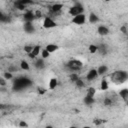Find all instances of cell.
<instances>
[{"mask_svg":"<svg viewBox=\"0 0 128 128\" xmlns=\"http://www.w3.org/2000/svg\"><path fill=\"white\" fill-rule=\"evenodd\" d=\"M0 23H1V22H0Z\"/></svg>","mask_w":128,"mask_h":128,"instance_id":"42","label":"cell"},{"mask_svg":"<svg viewBox=\"0 0 128 128\" xmlns=\"http://www.w3.org/2000/svg\"><path fill=\"white\" fill-rule=\"evenodd\" d=\"M45 49L51 54V53H53V52H55V51H57L58 49H59V46L58 45H56V44H52V43H50V44H47L46 46H45Z\"/></svg>","mask_w":128,"mask_h":128,"instance_id":"15","label":"cell"},{"mask_svg":"<svg viewBox=\"0 0 128 128\" xmlns=\"http://www.w3.org/2000/svg\"><path fill=\"white\" fill-rule=\"evenodd\" d=\"M30 82L28 81V79L26 78H22L21 80L20 79H17L16 80V85H17V88H24L26 87Z\"/></svg>","mask_w":128,"mask_h":128,"instance_id":"11","label":"cell"},{"mask_svg":"<svg viewBox=\"0 0 128 128\" xmlns=\"http://www.w3.org/2000/svg\"><path fill=\"white\" fill-rule=\"evenodd\" d=\"M32 49H33V46L32 45H24V47H23L24 52L27 53V54H29L32 51Z\"/></svg>","mask_w":128,"mask_h":128,"instance_id":"31","label":"cell"},{"mask_svg":"<svg viewBox=\"0 0 128 128\" xmlns=\"http://www.w3.org/2000/svg\"><path fill=\"white\" fill-rule=\"evenodd\" d=\"M99 17H98V15L96 14V13H94V12H91L90 14H89V16H88V21L90 22V23H98L99 22Z\"/></svg>","mask_w":128,"mask_h":128,"instance_id":"13","label":"cell"},{"mask_svg":"<svg viewBox=\"0 0 128 128\" xmlns=\"http://www.w3.org/2000/svg\"><path fill=\"white\" fill-rule=\"evenodd\" d=\"M97 52H99L100 54H102V55H105L106 53H107V46L105 45V44H100V45H98V51Z\"/></svg>","mask_w":128,"mask_h":128,"instance_id":"23","label":"cell"},{"mask_svg":"<svg viewBox=\"0 0 128 128\" xmlns=\"http://www.w3.org/2000/svg\"><path fill=\"white\" fill-rule=\"evenodd\" d=\"M74 83H75V86H76L77 88H83V87L85 86V82H84L80 77H79Z\"/></svg>","mask_w":128,"mask_h":128,"instance_id":"25","label":"cell"},{"mask_svg":"<svg viewBox=\"0 0 128 128\" xmlns=\"http://www.w3.org/2000/svg\"><path fill=\"white\" fill-rule=\"evenodd\" d=\"M58 86V79L57 78H51L49 80V83H48V87L50 90H53L55 89L56 87Z\"/></svg>","mask_w":128,"mask_h":128,"instance_id":"18","label":"cell"},{"mask_svg":"<svg viewBox=\"0 0 128 128\" xmlns=\"http://www.w3.org/2000/svg\"><path fill=\"white\" fill-rule=\"evenodd\" d=\"M40 54H41V58H43V59H47V58H49V57H50V53H49L45 48L41 49Z\"/></svg>","mask_w":128,"mask_h":128,"instance_id":"26","label":"cell"},{"mask_svg":"<svg viewBox=\"0 0 128 128\" xmlns=\"http://www.w3.org/2000/svg\"><path fill=\"white\" fill-rule=\"evenodd\" d=\"M40 51H41V46H40V45H35V46H33V49H32V51L28 54V56H29L30 58L34 59V58H36V57L40 54Z\"/></svg>","mask_w":128,"mask_h":128,"instance_id":"6","label":"cell"},{"mask_svg":"<svg viewBox=\"0 0 128 128\" xmlns=\"http://www.w3.org/2000/svg\"><path fill=\"white\" fill-rule=\"evenodd\" d=\"M78 78H79V75H78L76 72H72V73L69 75V79H70V81H72V82H75Z\"/></svg>","mask_w":128,"mask_h":128,"instance_id":"28","label":"cell"},{"mask_svg":"<svg viewBox=\"0 0 128 128\" xmlns=\"http://www.w3.org/2000/svg\"><path fill=\"white\" fill-rule=\"evenodd\" d=\"M71 22L75 25H83L86 22V15L84 13H80L78 15H75V16H73Z\"/></svg>","mask_w":128,"mask_h":128,"instance_id":"4","label":"cell"},{"mask_svg":"<svg viewBox=\"0 0 128 128\" xmlns=\"http://www.w3.org/2000/svg\"><path fill=\"white\" fill-rule=\"evenodd\" d=\"M19 1H20L22 4H24L25 6H26V5H28V4H31V3L33 2L32 0H19Z\"/></svg>","mask_w":128,"mask_h":128,"instance_id":"37","label":"cell"},{"mask_svg":"<svg viewBox=\"0 0 128 128\" xmlns=\"http://www.w3.org/2000/svg\"><path fill=\"white\" fill-rule=\"evenodd\" d=\"M97 33L100 35V36H106L109 34V29L107 26L105 25H99L97 27Z\"/></svg>","mask_w":128,"mask_h":128,"instance_id":"10","label":"cell"},{"mask_svg":"<svg viewBox=\"0 0 128 128\" xmlns=\"http://www.w3.org/2000/svg\"><path fill=\"white\" fill-rule=\"evenodd\" d=\"M34 15H35V18H41L42 17V12L40 10H37L34 12Z\"/></svg>","mask_w":128,"mask_h":128,"instance_id":"35","label":"cell"},{"mask_svg":"<svg viewBox=\"0 0 128 128\" xmlns=\"http://www.w3.org/2000/svg\"><path fill=\"white\" fill-rule=\"evenodd\" d=\"M23 29L26 33L30 34V33H34L35 32V27L32 24V22H25L23 25Z\"/></svg>","mask_w":128,"mask_h":128,"instance_id":"8","label":"cell"},{"mask_svg":"<svg viewBox=\"0 0 128 128\" xmlns=\"http://www.w3.org/2000/svg\"><path fill=\"white\" fill-rule=\"evenodd\" d=\"M32 1H34V0H32Z\"/></svg>","mask_w":128,"mask_h":128,"instance_id":"41","label":"cell"},{"mask_svg":"<svg viewBox=\"0 0 128 128\" xmlns=\"http://www.w3.org/2000/svg\"><path fill=\"white\" fill-rule=\"evenodd\" d=\"M108 88H109V84H108L107 80L105 78H103L100 82V89L103 91H106V90H108Z\"/></svg>","mask_w":128,"mask_h":128,"instance_id":"21","label":"cell"},{"mask_svg":"<svg viewBox=\"0 0 128 128\" xmlns=\"http://www.w3.org/2000/svg\"><path fill=\"white\" fill-rule=\"evenodd\" d=\"M104 1H105V2H109L110 0H104Z\"/></svg>","mask_w":128,"mask_h":128,"instance_id":"40","label":"cell"},{"mask_svg":"<svg viewBox=\"0 0 128 128\" xmlns=\"http://www.w3.org/2000/svg\"><path fill=\"white\" fill-rule=\"evenodd\" d=\"M93 122H94V124H95V125H100V124L103 122V120H102V119H98V118H97V119H94V121H93Z\"/></svg>","mask_w":128,"mask_h":128,"instance_id":"38","label":"cell"},{"mask_svg":"<svg viewBox=\"0 0 128 128\" xmlns=\"http://www.w3.org/2000/svg\"><path fill=\"white\" fill-rule=\"evenodd\" d=\"M66 68L71 72H77L80 71L83 68V62L78 59H71L65 64Z\"/></svg>","mask_w":128,"mask_h":128,"instance_id":"2","label":"cell"},{"mask_svg":"<svg viewBox=\"0 0 128 128\" xmlns=\"http://www.w3.org/2000/svg\"><path fill=\"white\" fill-rule=\"evenodd\" d=\"M44 60H45V59H43V58H40V59L36 60V62L34 63L35 68L38 69V70H42V69L45 67V61H44Z\"/></svg>","mask_w":128,"mask_h":128,"instance_id":"14","label":"cell"},{"mask_svg":"<svg viewBox=\"0 0 128 128\" xmlns=\"http://www.w3.org/2000/svg\"><path fill=\"white\" fill-rule=\"evenodd\" d=\"M96 102V100H95V98L94 97H89V96H86L85 95V97L83 98V103L85 104V105H93L94 103Z\"/></svg>","mask_w":128,"mask_h":128,"instance_id":"19","label":"cell"},{"mask_svg":"<svg viewBox=\"0 0 128 128\" xmlns=\"http://www.w3.org/2000/svg\"><path fill=\"white\" fill-rule=\"evenodd\" d=\"M98 77V73H97V70L96 69H90L88 72H87V74H86V79L88 80V81H92V80H94V79H96Z\"/></svg>","mask_w":128,"mask_h":128,"instance_id":"7","label":"cell"},{"mask_svg":"<svg viewBox=\"0 0 128 128\" xmlns=\"http://www.w3.org/2000/svg\"><path fill=\"white\" fill-rule=\"evenodd\" d=\"M120 31L124 34V35H127V27H126V25H122L121 27H120Z\"/></svg>","mask_w":128,"mask_h":128,"instance_id":"33","label":"cell"},{"mask_svg":"<svg viewBox=\"0 0 128 128\" xmlns=\"http://www.w3.org/2000/svg\"><path fill=\"white\" fill-rule=\"evenodd\" d=\"M37 93L39 94V95H44L45 93H46V89H43V88H37Z\"/></svg>","mask_w":128,"mask_h":128,"instance_id":"34","label":"cell"},{"mask_svg":"<svg viewBox=\"0 0 128 128\" xmlns=\"http://www.w3.org/2000/svg\"><path fill=\"white\" fill-rule=\"evenodd\" d=\"M96 94V89L94 87H88L86 89V96H89V97H94Z\"/></svg>","mask_w":128,"mask_h":128,"instance_id":"22","label":"cell"},{"mask_svg":"<svg viewBox=\"0 0 128 128\" xmlns=\"http://www.w3.org/2000/svg\"><path fill=\"white\" fill-rule=\"evenodd\" d=\"M111 81L114 82L115 84H122L124 82H126V80L128 79V73L125 70H118L113 72L110 75Z\"/></svg>","mask_w":128,"mask_h":128,"instance_id":"1","label":"cell"},{"mask_svg":"<svg viewBox=\"0 0 128 128\" xmlns=\"http://www.w3.org/2000/svg\"><path fill=\"white\" fill-rule=\"evenodd\" d=\"M18 125H19V127H28V126H29V125H28L24 120H21V121L19 122V124H18Z\"/></svg>","mask_w":128,"mask_h":128,"instance_id":"36","label":"cell"},{"mask_svg":"<svg viewBox=\"0 0 128 128\" xmlns=\"http://www.w3.org/2000/svg\"><path fill=\"white\" fill-rule=\"evenodd\" d=\"M83 12H84V7L79 2H75V4L72 5L68 10V13L70 16H75V15H78V14L83 13Z\"/></svg>","mask_w":128,"mask_h":128,"instance_id":"3","label":"cell"},{"mask_svg":"<svg viewBox=\"0 0 128 128\" xmlns=\"http://www.w3.org/2000/svg\"><path fill=\"white\" fill-rule=\"evenodd\" d=\"M88 51H89V53H91V54H95V53L98 51V45L90 44V45L88 46Z\"/></svg>","mask_w":128,"mask_h":128,"instance_id":"24","label":"cell"},{"mask_svg":"<svg viewBox=\"0 0 128 128\" xmlns=\"http://www.w3.org/2000/svg\"><path fill=\"white\" fill-rule=\"evenodd\" d=\"M119 96H120V98L123 99L124 102H127V100H128V89L127 88L121 89L119 91Z\"/></svg>","mask_w":128,"mask_h":128,"instance_id":"16","label":"cell"},{"mask_svg":"<svg viewBox=\"0 0 128 128\" xmlns=\"http://www.w3.org/2000/svg\"><path fill=\"white\" fill-rule=\"evenodd\" d=\"M57 26L56 22L51 18V17H45L43 20V27L45 29H51V28H55Z\"/></svg>","mask_w":128,"mask_h":128,"instance_id":"5","label":"cell"},{"mask_svg":"<svg viewBox=\"0 0 128 128\" xmlns=\"http://www.w3.org/2000/svg\"><path fill=\"white\" fill-rule=\"evenodd\" d=\"M96 70H97L98 76H103L104 74H106L108 72V66L107 65H100V66H98V68Z\"/></svg>","mask_w":128,"mask_h":128,"instance_id":"12","label":"cell"},{"mask_svg":"<svg viewBox=\"0 0 128 128\" xmlns=\"http://www.w3.org/2000/svg\"><path fill=\"white\" fill-rule=\"evenodd\" d=\"M103 104H104L105 106H111V105L113 104V101H112L111 98L106 97V98H104V100H103Z\"/></svg>","mask_w":128,"mask_h":128,"instance_id":"30","label":"cell"},{"mask_svg":"<svg viewBox=\"0 0 128 128\" xmlns=\"http://www.w3.org/2000/svg\"><path fill=\"white\" fill-rule=\"evenodd\" d=\"M6 85V80L3 77H0V86H5Z\"/></svg>","mask_w":128,"mask_h":128,"instance_id":"39","label":"cell"},{"mask_svg":"<svg viewBox=\"0 0 128 128\" xmlns=\"http://www.w3.org/2000/svg\"><path fill=\"white\" fill-rule=\"evenodd\" d=\"M23 18H24V21L25 22H33L35 20V15H34V12L32 11H26L23 15Z\"/></svg>","mask_w":128,"mask_h":128,"instance_id":"9","label":"cell"},{"mask_svg":"<svg viewBox=\"0 0 128 128\" xmlns=\"http://www.w3.org/2000/svg\"><path fill=\"white\" fill-rule=\"evenodd\" d=\"M14 5H15V7H16L18 10H24V9H25V5L22 4L19 0H16V2L14 3Z\"/></svg>","mask_w":128,"mask_h":128,"instance_id":"27","label":"cell"},{"mask_svg":"<svg viewBox=\"0 0 128 128\" xmlns=\"http://www.w3.org/2000/svg\"><path fill=\"white\" fill-rule=\"evenodd\" d=\"M3 78H4L5 80H11V79L13 78V74H12L10 71H8V72H4V74H3Z\"/></svg>","mask_w":128,"mask_h":128,"instance_id":"29","label":"cell"},{"mask_svg":"<svg viewBox=\"0 0 128 128\" xmlns=\"http://www.w3.org/2000/svg\"><path fill=\"white\" fill-rule=\"evenodd\" d=\"M62 8H63V4L62 3H55V4H53L51 6V11L53 13H58V12H60L62 10Z\"/></svg>","mask_w":128,"mask_h":128,"instance_id":"17","label":"cell"},{"mask_svg":"<svg viewBox=\"0 0 128 128\" xmlns=\"http://www.w3.org/2000/svg\"><path fill=\"white\" fill-rule=\"evenodd\" d=\"M7 21H8L7 16H5V15L0 11V22H7Z\"/></svg>","mask_w":128,"mask_h":128,"instance_id":"32","label":"cell"},{"mask_svg":"<svg viewBox=\"0 0 128 128\" xmlns=\"http://www.w3.org/2000/svg\"><path fill=\"white\" fill-rule=\"evenodd\" d=\"M20 68L24 71H28L30 69V65L26 60H21L20 61Z\"/></svg>","mask_w":128,"mask_h":128,"instance_id":"20","label":"cell"}]
</instances>
